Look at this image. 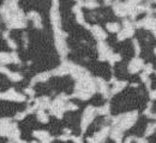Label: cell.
<instances>
[{
	"label": "cell",
	"mask_w": 156,
	"mask_h": 143,
	"mask_svg": "<svg viewBox=\"0 0 156 143\" xmlns=\"http://www.w3.org/2000/svg\"><path fill=\"white\" fill-rule=\"evenodd\" d=\"M137 117H138V114H137L136 111L115 117V118H113V126L121 130V131H125L135 124V122L137 120Z\"/></svg>",
	"instance_id": "cell-1"
},
{
	"label": "cell",
	"mask_w": 156,
	"mask_h": 143,
	"mask_svg": "<svg viewBox=\"0 0 156 143\" xmlns=\"http://www.w3.org/2000/svg\"><path fill=\"white\" fill-rule=\"evenodd\" d=\"M95 116H96V108L93 106H88L83 113V117H82V131L87 130V127L93 122Z\"/></svg>",
	"instance_id": "cell-2"
},
{
	"label": "cell",
	"mask_w": 156,
	"mask_h": 143,
	"mask_svg": "<svg viewBox=\"0 0 156 143\" xmlns=\"http://www.w3.org/2000/svg\"><path fill=\"white\" fill-rule=\"evenodd\" d=\"M122 27H124L122 30L118 34V40L119 41H122L125 39H127V38H131L135 34V28H133V25H132V23L130 20H124L122 22Z\"/></svg>",
	"instance_id": "cell-3"
},
{
	"label": "cell",
	"mask_w": 156,
	"mask_h": 143,
	"mask_svg": "<svg viewBox=\"0 0 156 143\" xmlns=\"http://www.w3.org/2000/svg\"><path fill=\"white\" fill-rule=\"evenodd\" d=\"M0 99L10 100V101L23 102V101H25V95H22L20 93H17L15 89H10V90H7L6 93H1V94H0Z\"/></svg>",
	"instance_id": "cell-4"
},
{
	"label": "cell",
	"mask_w": 156,
	"mask_h": 143,
	"mask_svg": "<svg viewBox=\"0 0 156 143\" xmlns=\"http://www.w3.org/2000/svg\"><path fill=\"white\" fill-rule=\"evenodd\" d=\"M98 55H100V60H108L109 57L113 54V52L111 51V48L108 47V45H106L103 41H100L98 45Z\"/></svg>",
	"instance_id": "cell-5"
},
{
	"label": "cell",
	"mask_w": 156,
	"mask_h": 143,
	"mask_svg": "<svg viewBox=\"0 0 156 143\" xmlns=\"http://www.w3.org/2000/svg\"><path fill=\"white\" fill-rule=\"evenodd\" d=\"M144 67V63L140 58H133L131 63L129 64V71L130 73H137L139 70Z\"/></svg>",
	"instance_id": "cell-6"
},
{
	"label": "cell",
	"mask_w": 156,
	"mask_h": 143,
	"mask_svg": "<svg viewBox=\"0 0 156 143\" xmlns=\"http://www.w3.org/2000/svg\"><path fill=\"white\" fill-rule=\"evenodd\" d=\"M113 10L115 12L117 16L120 17H126L127 16V9H126V5L124 2H120L119 0H115L114 4H113Z\"/></svg>",
	"instance_id": "cell-7"
},
{
	"label": "cell",
	"mask_w": 156,
	"mask_h": 143,
	"mask_svg": "<svg viewBox=\"0 0 156 143\" xmlns=\"http://www.w3.org/2000/svg\"><path fill=\"white\" fill-rule=\"evenodd\" d=\"M95 83H98L96 87L98 88L100 93H101L105 98H108V96H109V88H108L107 83L103 81L102 78H95Z\"/></svg>",
	"instance_id": "cell-8"
},
{
	"label": "cell",
	"mask_w": 156,
	"mask_h": 143,
	"mask_svg": "<svg viewBox=\"0 0 156 143\" xmlns=\"http://www.w3.org/2000/svg\"><path fill=\"white\" fill-rule=\"evenodd\" d=\"M90 29H91V31H93V35L100 41H103L106 38H107V34L105 33V30L101 28V27H98V25H94V27H90Z\"/></svg>",
	"instance_id": "cell-9"
},
{
	"label": "cell",
	"mask_w": 156,
	"mask_h": 143,
	"mask_svg": "<svg viewBox=\"0 0 156 143\" xmlns=\"http://www.w3.org/2000/svg\"><path fill=\"white\" fill-rule=\"evenodd\" d=\"M28 20H31L34 22V25L37 27V28H41V17L37 12L35 11H31L29 15H28Z\"/></svg>",
	"instance_id": "cell-10"
},
{
	"label": "cell",
	"mask_w": 156,
	"mask_h": 143,
	"mask_svg": "<svg viewBox=\"0 0 156 143\" xmlns=\"http://www.w3.org/2000/svg\"><path fill=\"white\" fill-rule=\"evenodd\" d=\"M111 137H112L117 143H120L121 142V138H122V131L117 129V127H114V129L112 130V132H111Z\"/></svg>",
	"instance_id": "cell-11"
},
{
	"label": "cell",
	"mask_w": 156,
	"mask_h": 143,
	"mask_svg": "<svg viewBox=\"0 0 156 143\" xmlns=\"http://www.w3.org/2000/svg\"><path fill=\"white\" fill-rule=\"evenodd\" d=\"M49 77H51V73H49V72H43V73H40V75H37V76H35V78L31 81V84H34V83H36V82L47 81Z\"/></svg>",
	"instance_id": "cell-12"
},
{
	"label": "cell",
	"mask_w": 156,
	"mask_h": 143,
	"mask_svg": "<svg viewBox=\"0 0 156 143\" xmlns=\"http://www.w3.org/2000/svg\"><path fill=\"white\" fill-rule=\"evenodd\" d=\"M34 136H35L36 138L41 140V142L44 141V140H49V138H52L47 131H35V132H34Z\"/></svg>",
	"instance_id": "cell-13"
},
{
	"label": "cell",
	"mask_w": 156,
	"mask_h": 143,
	"mask_svg": "<svg viewBox=\"0 0 156 143\" xmlns=\"http://www.w3.org/2000/svg\"><path fill=\"white\" fill-rule=\"evenodd\" d=\"M126 85V82L121 81V82H114V85H113V89H112V94H117L120 90H122Z\"/></svg>",
	"instance_id": "cell-14"
},
{
	"label": "cell",
	"mask_w": 156,
	"mask_h": 143,
	"mask_svg": "<svg viewBox=\"0 0 156 143\" xmlns=\"http://www.w3.org/2000/svg\"><path fill=\"white\" fill-rule=\"evenodd\" d=\"M37 119H39L41 123H47L48 122V114L43 111V109H39L37 111Z\"/></svg>",
	"instance_id": "cell-15"
},
{
	"label": "cell",
	"mask_w": 156,
	"mask_h": 143,
	"mask_svg": "<svg viewBox=\"0 0 156 143\" xmlns=\"http://www.w3.org/2000/svg\"><path fill=\"white\" fill-rule=\"evenodd\" d=\"M96 113L102 114V116H107V114H109V105H108V103H106L105 106L96 108Z\"/></svg>",
	"instance_id": "cell-16"
},
{
	"label": "cell",
	"mask_w": 156,
	"mask_h": 143,
	"mask_svg": "<svg viewBox=\"0 0 156 143\" xmlns=\"http://www.w3.org/2000/svg\"><path fill=\"white\" fill-rule=\"evenodd\" d=\"M106 27L111 33H118L120 30V25L118 23H108Z\"/></svg>",
	"instance_id": "cell-17"
},
{
	"label": "cell",
	"mask_w": 156,
	"mask_h": 143,
	"mask_svg": "<svg viewBox=\"0 0 156 143\" xmlns=\"http://www.w3.org/2000/svg\"><path fill=\"white\" fill-rule=\"evenodd\" d=\"M83 6H85V7H88V9H95V7H98V4L95 0H87V1L83 4Z\"/></svg>",
	"instance_id": "cell-18"
},
{
	"label": "cell",
	"mask_w": 156,
	"mask_h": 143,
	"mask_svg": "<svg viewBox=\"0 0 156 143\" xmlns=\"http://www.w3.org/2000/svg\"><path fill=\"white\" fill-rule=\"evenodd\" d=\"M155 129H156V123H154V124L150 123V124L148 125V129H147V131H145V135H147V136H150V135L155 131Z\"/></svg>",
	"instance_id": "cell-19"
},
{
	"label": "cell",
	"mask_w": 156,
	"mask_h": 143,
	"mask_svg": "<svg viewBox=\"0 0 156 143\" xmlns=\"http://www.w3.org/2000/svg\"><path fill=\"white\" fill-rule=\"evenodd\" d=\"M143 70H144V73L145 75H150V73H153V65L151 64H148V65H145L144 67H143Z\"/></svg>",
	"instance_id": "cell-20"
},
{
	"label": "cell",
	"mask_w": 156,
	"mask_h": 143,
	"mask_svg": "<svg viewBox=\"0 0 156 143\" xmlns=\"http://www.w3.org/2000/svg\"><path fill=\"white\" fill-rule=\"evenodd\" d=\"M66 111H76L78 107L75 103H71V102H66Z\"/></svg>",
	"instance_id": "cell-21"
},
{
	"label": "cell",
	"mask_w": 156,
	"mask_h": 143,
	"mask_svg": "<svg viewBox=\"0 0 156 143\" xmlns=\"http://www.w3.org/2000/svg\"><path fill=\"white\" fill-rule=\"evenodd\" d=\"M7 45H9L10 48H12V49H16V48H17V43L12 40V39H7Z\"/></svg>",
	"instance_id": "cell-22"
},
{
	"label": "cell",
	"mask_w": 156,
	"mask_h": 143,
	"mask_svg": "<svg viewBox=\"0 0 156 143\" xmlns=\"http://www.w3.org/2000/svg\"><path fill=\"white\" fill-rule=\"evenodd\" d=\"M24 93H25V94H28L29 96H34V95H35V91H34L31 88H27V89L24 90Z\"/></svg>",
	"instance_id": "cell-23"
},
{
	"label": "cell",
	"mask_w": 156,
	"mask_h": 143,
	"mask_svg": "<svg viewBox=\"0 0 156 143\" xmlns=\"http://www.w3.org/2000/svg\"><path fill=\"white\" fill-rule=\"evenodd\" d=\"M133 45H135V49H136V54H139V52H140V48H139V43H138V41L135 39L133 40Z\"/></svg>",
	"instance_id": "cell-24"
},
{
	"label": "cell",
	"mask_w": 156,
	"mask_h": 143,
	"mask_svg": "<svg viewBox=\"0 0 156 143\" xmlns=\"http://www.w3.org/2000/svg\"><path fill=\"white\" fill-rule=\"evenodd\" d=\"M150 99L151 100H156V90H151L150 91Z\"/></svg>",
	"instance_id": "cell-25"
},
{
	"label": "cell",
	"mask_w": 156,
	"mask_h": 143,
	"mask_svg": "<svg viewBox=\"0 0 156 143\" xmlns=\"http://www.w3.org/2000/svg\"><path fill=\"white\" fill-rule=\"evenodd\" d=\"M132 140H133V137H129V138L125 141V143H131L132 142Z\"/></svg>",
	"instance_id": "cell-26"
},
{
	"label": "cell",
	"mask_w": 156,
	"mask_h": 143,
	"mask_svg": "<svg viewBox=\"0 0 156 143\" xmlns=\"http://www.w3.org/2000/svg\"><path fill=\"white\" fill-rule=\"evenodd\" d=\"M154 53H155V55H156V47H155V49H154Z\"/></svg>",
	"instance_id": "cell-27"
},
{
	"label": "cell",
	"mask_w": 156,
	"mask_h": 143,
	"mask_svg": "<svg viewBox=\"0 0 156 143\" xmlns=\"http://www.w3.org/2000/svg\"><path fill=\"white\" fill-rule=\"evenodd\" d=\"M154 2H156V0H154Z\"/></svg>",
	"instance_id": "cell-28"
},
{
	"label": "cell",
	"mask_w": 156,
	"mask_h": 143,
	"mask_svg": "<svg viewBox=\"0 0 156 143\" xmlns=\"http://www.w3.org/2000/svg\"><path fill=\"white\" fill-rule=\"evenodd\" d=\"M77 1H78V0H77Z\"/></svg>",
	"instance_id": "cell-29"
}]
</instances>
